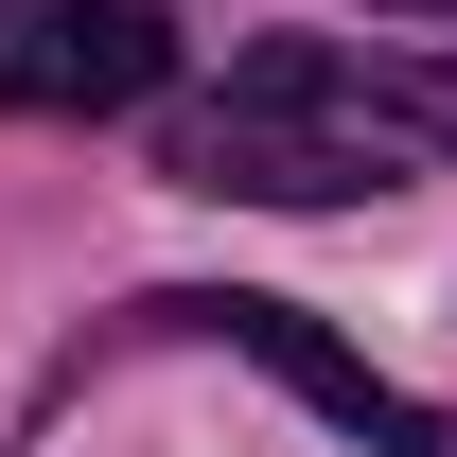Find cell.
<instances>
[{
  "instance_id": "obj_5",
  "label": "cell",
  "mask_w": 457,
  "mask_h": 457,
  "mask_svg": "<svg viewBox=\"0 0 457 457\" xmlns=\"http://www.w3.org/2000/svg\"><path fill=\"white\" fill-rule=\"evenodd\" d=\"M404 18H457V0H404Z\"/></svg>"
},
{
  "instance_id": "obj_4",
  "label": "cell",
  "mask_w": 457,
  "mask_h": 457,
  "mask_svg": "<svg viewBox=\"0 0 457 457\" xmlns=\"http://www.w3.org/2000/svg\"><path fill=\"white\" fill-rule=\"evenodd\" d=\"M246 106H352V123H404L457 159V54H246Z\"/></svg>"
},
{
  "instance_id": "obj_3",
  "label": "cell",
  "mask_w": 457,
  "mask_h": 457,
  "mask_svg": "<svg viewBox=\"0 0 457 457\" xmlns=\"http://www.w3.org/2000/svg\"><path fill=\"white\" fill-rule=\"evenodd\" d=\"M176 194H246V212H352V194H387V159H370V141H299V123H264V106H212V123H176Z\"/></svg>"
},
{
  "instance_id": "obj_1",
  "label": "cell",
  "mask_w": 457,
  "mask_h": 457,
  "mask_svg": "<svg viewBox=\"0 0 457 457\" xmlns=\"http://www.w3.org/2000/svg\"><path fill=\"white\" fill-rule=\"evenodd\" d=\"M141 317H176V335H228V352H264V370H282V387L317 404V422H352L370 457H440V404H422V387H387L370 352H335L317 317H299V299H141Z\"/></svg>"
},
{
  "instance_id": "obj_2",
  "label": "cell",
  "mask_w": 457,
  "mask_h": 457,
  "mask_svg": "<svg viewBox=\"0 0 457 457\" xmlns=\"http://www.w3.org/2000/svg\"><path fill=\"white\" fill-rule=\"evenodd\" d=\"M176 36L141 0H0V106H141Z\"/></svg>"
}]
</instances>
